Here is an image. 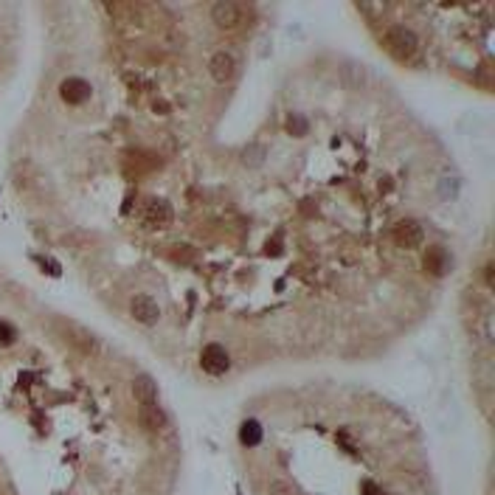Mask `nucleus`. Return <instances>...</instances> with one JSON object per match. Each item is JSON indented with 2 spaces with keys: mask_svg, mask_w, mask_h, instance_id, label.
Returning a JSON list of instances; mask_svg holds the SVG:
<instances>
[{
  "mask_svg": "<svg viewBox=\"0 0 495 495\" xmlns=\"http://www.w3.org/2000/svg\"><path fill=\"white\" fill-rule=\"evenodd\" d=\"M386 45H389L397 57H403V60L413 57L416 48H419L416 34H413L411 28H406V26H391V28L386 31Z\"/></svg>",
  "mask_w": 495,
  "mask_h": 495,
  "instance_id": "obj_1",
  "label": "nucleus"
},
{
  "mask_svg": "<svg viewBox=\"0 0 495 495\" xmlns=\"http://www.w3.org/2000/svg\"><path fill=\"white\" fill-rule=\"evenodd\" d=\"M211 20L214 26L220 28H237L243 23V6L240 3H228V0H220L211 6Z\"/></svg>",
  "mask_w": 495,
  "mask_h": 495,
  "instance_id": "obj_5",
  "label": "nucleus"
},
{
  "mask_svg": "<svg viewBox=\"0 0 495 495\" xmlns=\"http://www.w3.org/2000/svg\"><path fill=\"white\" fill-rule=\"evenodd\" d=\"M144 223L150 228H166L172 223V206L166 200H150L144 208Z\"/></svg>",
  "mask_w": 495,
  "mask_h": 495,
  "instance_id": "obj_7",
  "label": "nucleus"
},
{
  "mask_svg": "<svg viewBox=\"0 0 495 495\" xmlns=\"http://www.w3.org/2000/svg\"><path fill=\"white\" fill-rule=\"evenodd\" d=\"M90 93H93V87L79 79V77H68L65 82L60 84V96H62V101H68V104H82L90 99Z\"/></svg>",
  "mask_w": 495,
  "mask_h": 495,
  "instance_id": "obj_6",
  "label": "nucleus"
},
{
  "mask_svg": "<svg viewBox=\"0 0 495 495\" xmlns=\"http://www.w3.org/2000/svg\"><path fill=\"white\" fill-rule=\"evenodd\" d=\"M208 74L217 84H228L237 77V60L231 51H217L211 60H208Z\"/></svg>",
  "mask_w": 495,
  "mask_h": 495,
  "instance_id": "obj_4",
  "label": "nucleus"
},
{
  "mask_svg": "<svg viewBox=\"0 0 495 495\" xmlns=\"http://www.w3.org/2000/svg\"><path fill=\"white\" fill-rule=\"evenodd\" d=\"M447 265H450V259H447V253H445L442 248H430V250L425 253V267H428L433 276H442V273L447 270Z\"/></svg>",
  "mask_w": 495,
  "mask_h": 495,
  "instance_id": "obj_11",
  "label": "nucleus"
},
{
  "mask_svg": "<svg viewBox=\"0 0 495 495\" xmlns=\"http://www.w3.org/2000/svg\"><path fill=\"white\" fill-rule=\"evenodd\" d=\"M240 442H243L245 447H256V445L262 442V425H259L256 419L243 422V428H240Z\"/></svg>",
  "mask_w": 495,
  "mask_h": 495,
  "instance_id": "obj_12",
  "label": "nucleus"
},
{
  "mask_svg": "<svg viewBox=\"0 0 495 495\" xmlns=\"http://www.w3.org/2000/svg\"><path fill=\"white\" fill-rule=\"evenodd\" d=\"M287 127H290L293 133H304V130H307V121H304V118H290Z\"/></svg>",
  "mask_w": 495,
  "mask_h": 495,
  "instance_id": "obj_15",
  "label": "nucleus"
},
{
  "mask_svg": "<svg viewBox=\"0 0 495 495\" xmlns=\"http://www.w3.org/2000/svg\"><path fill=\"white\" fill-rule=\"evenodd\" d=\"M200 366H203V372H208V374H226V372L231 369V357H228L226 346L208 343V346L203 349V355H200Z\"/></svg>",
  "mask_w": 495,
  "mask_h": 495,
  "instance_id": "obj_3",
  "label": "nucleus"
},
{
  "mask_svg": "<svg viewBox=\"0 0 495 495\" xmlns=\"http://www.w3.org/2000/svg\"><path fill=\"white\" fill-rule=\"evenodd\" d=\"M130 313H133V318H135L138 324H144V327H152V324H158V318H161V307H158V301H155L152 296H147V293L133 296V301H130Z\"/></svg>",
  "mask_w": 495,
  "mask_h": 495,
  "instance_id": "obj_2",
  "label": "nucleus"
},
{
  "mask_svg": "<svg viewBox=\"0 0 495 495\" xmlns=\"http://www.w3.org/2000/svg\"><path fill=\"white\" fill-rule=\"evenodd\" d=\"M265 158H267V150L262 144H248L243 150V164L245 166H262Z\"/></svg>",
  "mask_w": 495,
  "mask_h": 495,
  "instance_id": "obj_13",
  "label": "nucleus"
},
{
  "mask_svg": "<svg viewBox=\"0 0 495 495\" xmlns=\"http://www.w3.org/2000/svg\"><path fill=\"white\" fill-rule=\"evenodd\" d=\"M394 240L406 248L419 245V243H422V228H419L413 220H403V223L394 226Z\"/></svg>",
  "mask_w": 495,
  "mask_h": 495,
  "instance_id": "obj_10",
  "label": "nucleus"
},
{
  "mask_svg": "<svg viewBox=\"0 0 495 495\" xmlns=\"http://www.w3.org/2000/svg\"><path fill=\"white\" fill-rule=\"evenodd\" d=\"M17 340V330L9 321H0V346H11Z\"/></svg>",
  "mask_w": 495,
  "mask_h": 495,
  "instance_id": "obj_14",
  "label": "nucleus"
},
{
  "mask_svg": "<svg viewBox=\"0 0 495 495\" xmlns=\"http://www.w3.org/2000/svg\"><path fill=\"white\" fill-rule=\"evenodd\" d=\"M363 495H383V490H377L374 484H366V493Z\"/></svg>",
  "mask_w": 495,
  "mask_h": 495,
  "instance_id": "obj_16",
  "label": "nucleus"
},
{
  "mask_svg": "<svg viewBox=\"0 0 495 495\" xmlns=\"http://www.w3.org/2000/svg\"><path fill=\"white\" fill-rule=\"evenodd\" d=\"M138 422H141L144 430L155 433V430H161V428L166 425V413L161 411L158 403H152V406H141V408H138Z\"/></svg>",
  "mask_w": 495,
  "mask_h": 495,
  "instance_id": "obj_9",
  "label": "nucleus"
},
{
  "mask_svg": "<svg viewBox=\"0 0 495 495\" xmlns=\"http://www.w3.org/2000/svg\"><path fill=\"white\" fill-rule=\"evenodd\" d=\"M133 394H135V400H138L141 406L158 403V386H155V380H152L150 374H138V377L133 380Z\"/></svg>",
  "mask_w": 495,
  "mask_h": 495,
  "instance_id": "obj_8",
  "label": "nucleus"
}]
</instances>
